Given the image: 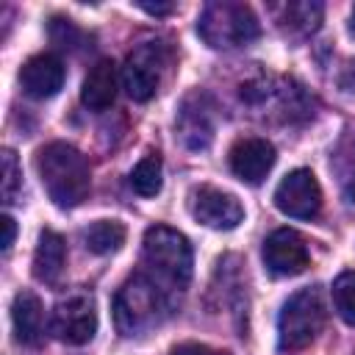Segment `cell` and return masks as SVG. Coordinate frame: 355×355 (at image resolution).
<instances>
[{
    "mask_svg": "<svg viewBox=\"0 0 355 355\" xmlns=\"http://www.w3.org/2000/svg\"><path fill=\"white\" fill-rule=\"evenodd\" d=\"M191 214L197 222H202L205 227H214V230H233L241 219H244V208L241 202L216 189V186H200L194 189L191 194Z\"/></svg>",
    "mask_w": 355,
    "mask_h": 355,
    "instance_id": "obj_10",
    "label": "cell"
},
{
    "mask_svg": "<svg viewBox=\"0 0 355 355\" xmlns=\"http://www.w3.org/2000/svg\"><path fill=\"white\" fill-rule=\"evenodd\" d=\"M333 305L347 324H355V272H341L333 283Z\"/></svg>",
    "mask_w": 355,
    "mask_h": 355,
    "instance_id": "obj_20",
    "label": "cell"
},
{
    "mask_svg": "<svg viewBox=\"0 0 355 355\" xmlns=\"http://www.w3.org/2000/svg\"><path fill=\"white\" fill-rule=\"evenodd\" d=\"M275 205L286 216L313 219L322 211V186L311 169L288 172L275 189Z\"/></svg>",
    "mask_w": 355,
    "mask_h": 355,
    "instance_id": "obj_8",
    "label": "cell"
},
{
    "mask_svg": "<svg viewBox=\"0 0 355 355\" xmlns=\"http://www.w3.org/2000/svg\"><path fill=\"white\" fill-rule=\"evenodd\" d=\"M0 225H3V250H11L14 236H17V225H14V219H11L8 214L0 219Z\"/></svg>",
    "mask_w": 355,
    "mask_h": 355,
    "instance_id": "obj_25",
    "label": "cell"
},
{
    "mask_svg": "<svg viewBox=\"0 0 355 355\" xmlns=\"http://www.w3.org/2000/svg\"><path fill=\"white\" fill-rule=\"evenodd\" d=\"M275 147H272V141H266V139H258V136H247V139H239L233 147H230V155H227V161H230V172L239 178V180H244V183H261L266 175H269V169L275 166Z\"/></svg>",
    "mask_w": 355,
    "mask_h": 355,
    "instance_id": "obj_11",
    "label": "cell"
},
{
    "mask_svg": "<svg viewBox=\"0 0 355 355\" xmlns=\"http://www.w3.org/2000/svg\"><path fill=\"white\" fill-rule=\"evenodd\" d=\"M178 139L189 150H205L214 139V105L205 94H189L178 111Z\"/></svg>",
    "mask_w": 355,
    "mask_h": 355,
    "instance_id": "obj_13",
    "label": "cell"
},
{
    "mask_svg": "<svg viewBox=\"0 0 355 355\" xmlns=\"http://www.w3.org/2000/svg\"><path fill=\"white\" fill-rule=\"evenodd\" d=\"M166 64H169V50L161 42H144V44L133 47L122 67L125 92L139 103L150 100L161 86Z\"/></svg>",
    "mask_w": 355,
    "mask_h": 355,
    "instance_id": "obj_6",
    "label": "cell"
},
{
    "mask_svg": "<svg viewBox=\"0 0 355 355\" xmlns=\"http://www.w3.org/2000/svg\"><path fill=\"white\" fill-rule=\"evenodd\" d=\"M80 31L75 28L72 19H64V17H53L50 19V39L61 47V50H72L78 42H80Z\"/></svg>",
    "mask_w": 355,
    "mask_h": 355,
    "instance_id": "obj_21",
    "label": "cell"
},
{
    "mask_svg": "<svg viewBox=\"0 0 355 355\" xmlns=\"http://www.w3.org/2000/svg\"><path fill=\"white\" fill-rule=\"evenodd\" d=\"M263 263L275 277H294L311 263L305 239L291 227H277L263 241Z\"/></svg>",
    "mask_w": 355,
    "mask_h": 355,
    "instance_id": "obj_9",
    "label": "cell"
},
{
    "mask_svg": "<svg viewBox=\"0 0 355 355\" xmlns=\"http://www.w3.org/2000/svg\"><path fill=\"white\" fill-rule=\"evenodd\" d=\"M67 263V241L61 233L44 227L39 233V244L33 252V277L42 283H55Z\"/></svg>",
    "mask_w": 355,
    "mask_h": 355,
    "instance_id": "obj_15",
    "label": "cell"
},
{
    "mask_svg": "<svg viewBox=\"0 0 355 355\" xmlns=\"http://www.w3.org/2000/svg\"><path fill=\"white\" fill-rule=\"evenodd\" d=\"M50 333L72 347H80L94 338L97 333V311L94 297L89 291H72L69 297L58 300L50 313Z\"/></svg>",
    "mask_w": 355,
    "mask_h": 355,
    "instance_id": "obj_7",
    "label": "cell"
},
{
    "mask_svg": "<svg viewBox=\"0 0 355 355\" xmlns=\"http://www.w3.org/2000/svg\"><path fill=\"white\" fill-rule=\"evenodd\" d=\"M19 189V166L11 150H3V202H14Z\"/></svg>",
    "mask_w": 355,
    "mask_h": 355,
    "instance_id": "obj_22",
    "label": "cell"
},
{
    "mask_svg": "<svg viewBox=\"0 0 355 355\" xmlns=\"http://www.w3.org/2000/svg\"><path fill=\"white\" fill-rule=\"evenodd\" d=\"M349 31L355 33V6H352V14H349Z\"/></svg>",
    "mask_w": 355,
    "mask_h": 355,
    "instance_id": "obj_28",
    "label": "cell"
},
{
    "mask_svg": "<svg viewBox=\"0 0 355 355\" xmlns=\"http://www.w3.org/2000/svg\"><path fill=\"white\" fill-rule=\"evenodd\" d=\"M200 39L214 50L244 47L261 36V22L247 3L236 0H214L202 8L197 19Z\"/></svg>",
    "mask_w": 355,
    "mask_h": 355,
    "instance_id": "obj_3",
    "label": "cell"
},
{
    "mask_svg": "<svg viewBox=\"0 0 355 355\" xmlns=\"http://www.w3.org/2000/svg\"><path fill=\"white\" fill-rule=\"evenodd\" d=\"M141 258L150 269H155L164 280H169L175 288H186L191 280V244L183 233L166 227V225H153L144 233L141 241Z\"/></svg>",
    "mask_w": 355,
    "mask_h": 355,
    "instance_id": "obj_4",
    "label": "cell"
},
{
    "mask_svg": "<svg viewBox=\"0 0 355 355\" xmlns=\"http://www.w3.org/2000/svg\"><path fill=\"white\" fill-rule=\"evenodd\" d=\"M169 300L147 275H130L114 297V324L122 336H139L164 322Z\"/></svg>",
    "mask_w": 355,
    "mask_h": 355,
    "instance_id": "obj_2",
    "label": "cell"
},
{
    "mask_svg": "<svg viewBox=\"0 0 355 355\" xmlns=\"http://www.w3.org/2000/svg\"><path fill=\"white\" fill-rule=\"evenodd\" d=\"M116 89H119V72H116V64L111 58H103L97 61L89 75L83 78V86H80V100L89 111H105L114 105L116 100Z\"/></svg>",
    "mask_w": 355,
    "mask_h": 355,
    "instance_id": "obj_14",
    "label": "cell"
},
{
    "mask_svg": "<svg viewBox=\"0 0 355 355\" xmlns=\"http://www.w3.org/2000/svg\"><path fill=\"white\" fill-rule=\"evenodd\" d=\"M130 186L141 197H155L161 191V155L147 153L130 172Z\"/></svg>",
    "mask_w": 355,
    "mask_h": 355,
    "instance_id": "obj_19",
    "label": "cell"
},
{
    "mask_svg": "<svg viewBox=\"0 0 355 355\" xmlns=\"http://www.w3.org/2000/svg\"><path fill=\"white\" fill-rule=\"evenodd\" d=\"M125 236H128V230H125L122 222H116V219H100V222H92L83 230V244L94 255H111V252H116L125 244Z\"/></svg>",
    "mask_w": 355,
    "mask_h": 355,
    "instance_id": "obj_18",
    "label": "cell"
},
{
    "mask_svg": "<svg viewBox=\"0 0 355 355\" xmlns=\"http://www.w3.org/2000/svg\"><path fill=\"white\" fill-rule=\"evenodd\" d=\"M327 308L319 288H302L283 302L277 319V344L283 352L305 349L324 327Z\"/></svg>",
    "mask_w": 355,
    "mask_h": 355,
    "instance_id": "obj_5",
    "label": "cell"
},
{
    "mask_svg": "<svg viewBox=\"0 0 355 355\" xmlns=\"http://www.w3.org/2000/svg\"><path fill=\"white\" fill-rule=\"evenodd\" d=\"M169 355H227L222 349H214L208 344H197V341H186V344H178L169 349Z\"/></svg>",
    "mask_w": 355,
    "mask_h": 355,
    "instance_id": "obj_24",
    "label": "cell"
},
{
    "mask_svg": "<svg viewBox=\"0 0 355 355\" xmlns=\"http://www.w3.org/2000/svg\"><path fill=\"white\" fill-rule=\"evenodd\" d=\"M36 172L42 178L47 197L58 208L80 205L92 189V166L86 155L67 141L44 144L36 153Z\"/></svg>",
    "mask_w": 355,
    "mask_h": 355,
    "instance_id": "obj_1",
    "label": "cell"
},
{
    "mask_svg": "<svg viewBox=\"0 0 355 355\" xmlns=\"http://www.w3.org/2000/svg\"><path fill=\"white\" fill-rule=\"evenodd\" d=\"M139 8H144L147 14H155V17H164V14H172L175 11L172 3H139Z\"/></svg>",
    "mask_w": 355,
    "mask_h": 355,
    "instance_id": "obj_27",
    "label": "cell"
},
{
    "mask_svg": "<svg viewBox=\"0 0 355 355\" xmlns=\"http://www.w3.org/2000/svg\"><path fill=\"white\" fill-rule=\"evenodd\" d=\"M275 11H277V22H280L283 31H288L294 36H308L319 28L324 6L311 3V0H297V3H283Z\"/></svg>",
    "mask_w": 355,
    "mask_h": 355,
    "instance_id": "obj_17",
    "label": "cell"
},
{
    "mask_svg": "<svg viewBox=\"0 0 355 355\" xmlns=\"http://www.w3.org/2000/svg\"><path fill=\"white\" fill-rule=\"evenodd\" d=\"M338 83H341V89H344V92H352V94H355V61H349V64H347V69L341 72Z\"/></svg>",
    "mask_w": 355,
    "mask_h": 355,
    "instance_id": "obj_26",
    "label": "cell"
},
{
    "mask_svg": "<svg viewBox=\"0 0 355 355\" xmlns=\"http://www.w3.org/2000/svg\"><path fill=\"white\" fill-rule=\"evenodd\" d=\"M11 322H14V336L19 344H39V338L44 333L42 300L33 291H19L11 305Z\"/></svg>",
    "mask_w": 355,
    "mask_h": 355,
    "instance_id": "obj_16",
    "label": "cell"
},
{
    "mask_svg": "<svg viewBox=\"0 0 355 355\" xmlns=\"http://www.w3.org/2000/svg\"><path fill=\"white\" fill-rule=\"evenodd\" d=\"M64 78H67L64 61L53 53L31 55L19 69V86L33 100H44V97L58 94L64 86Z\"/></svg>",
    "mask_w": 355,
    "mask_h": 355,
    "instance_id": "obj_12",
    "label": "cell"
},
{
    "mask_svg": "<svg viewBox=\"0 0 355 355\" xmlns=\"http://www.w3.org/2000/svg\"><path fill=\"white\" fill-rule=\"evenodd\" d=\"M341 183H344V197H347V202L355 205V150H352V155H347V164H344V169H341Z\"/></svg>",
    "mask_w": 355,
    "mask_h": 355,
    "instance_id": "obj_23",
    "label": "cell"
}]
</instances>
